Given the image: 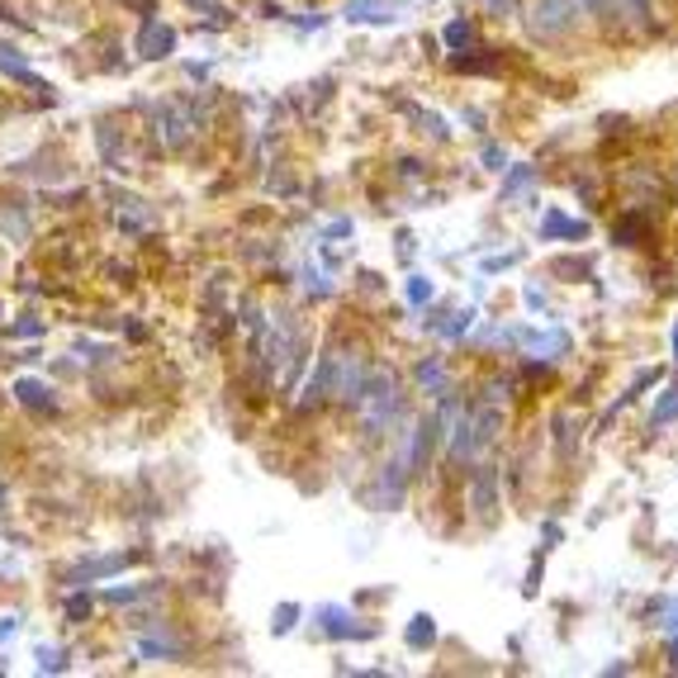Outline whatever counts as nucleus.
I'll return each mask as SVG.
<instances>
[{
    "label": "nucleus",
    "instance_id": "4be33fe9",
    "mask_svg": "<svg viewBox=\"0 0 678 678\" xmlns=\"http://www.w3.org/2000/svg\"><path fill=\"white\" fill-rule=\"evenodd\" d=\"M631 14L640 24H650V0H631Z\"/></svg>",
    "mask_w": 678,
    "mask_h": 678
},
{
    "label": "nucleus",
    "instance_id": "9b49d317",
    "mask_svg": "<svg viewBox=\"0 0 678 678\" xmlns=\"http://www.w3.org/2000/svg\"><path fill=\"white\" fill-rule=\"evenodd\" d=\"M475 503H479V512L493 508V470H489V466L479 470V479H475Z\"/></svg>",
    "mask_w": 678,
    "mask_h": 678
},
{
    "label": "nucleus",
    "instance_id": "1a4fd4ad",
    "mask_svg": "<svg viewBox=\"0 0 678 678\" xmlns=\"http://www.w3.org/2000/svg\"><path fill=\"white\" fill-rule=\"evenodd\" d=\"M432 640H437V621L427 617V612H418V617H413V627H408V646H413V650H427Z\"/></svg>",
    "mask_w": 678,
    "mask_h": 678
},
{
    "label": "nucleus",
    "instance_id": "f3484780",
    "mask_svg": "<svg viewBox=\"0 0 678 678\" xmlns=\"http://www.w3.org/2000/svg\"><path fill=\"white\" fill-rule=\"evenodd\" d=\"M432 295H437V290H432V280H427V276H413V280H408V299H413V305H427Z\"/></svg>",
    "mask_w": 678,
    "mask_h": 678
},
{
    "label": "nucleus",
    "instance_id": "6ab92c4d",
    "mask_svg": "<svg viewBox=\"0 0 678 678\" xmlns=\"http://www.w3.org/2000/svg\"><path fill=\"white\" fill-rule=\"evenodd\" d=\"M579 10H594V14H602V20H612V10H617V0H575Z\"/></svg>",
    "mask_w": 678,
    "mask_h": 678
},
{
    "label": "nucleus",
    "instance_id": "20e7f679",
    "mask_svg": "<svg viewBox=\"0 0 678 678\" xmlns=\"http://www.w3.org/2000/svg\"><path fill=\"white\" fill-rule=\"evenodd\" d=\"M14 399H20L29 413H52V408H58V399H52V389L43 380H14Z\"/></svg>",
    "mask_w": 678,
    "mask_h": 678
},
{
    "label": "nucleus",
    "instance_id": "aec40b11",
    "mask_svg": "<svg viewBox=\"0 0 678 678\" xmlns=\"http://www.w3.org/2000/svg\"><path fill=\"white\" fill-rule=\"evenodd\" d=\"M14 631H20V617H0V646L14 640Z\"/></svg>",
    "mask_w": 678,
    "mask_h": 678
},
{
    "label": "nucleus",
    "instance_id": "b1692460",
    "mask_svg": "<svg viewBox=\"0 0 678 678\" xmlns=\"http://www.w3.org/2000/svg\"><path fill=\"white\" fill-rule=\"evenodd\" d=\"M0 508H6V485H0Z\"/></svg>",
    "mask_w": 678,
    "mask_h": 678
},
{
    "label": "nucleus",
    "instance_id": "f8f14e48",
    "mask_svg": "<svg viewBox=\"0 0 678 678\" xmlns=\"http://www.w3.org/2000/svg\"><path fill=\"white\" fill-rule=\"evenodd\" d=\"M531 181H537V171H531V167H512V176L503 181V200H512V195H522Z\"/></svg>",
    "mask_w": 678,
    "mask_h": 678
},
{
    "label": "nucleus",
    "instance_id": "ddd939ff",
    "mask_svg": "<svg viewBox=\"0 0 678 678\" xmlns=\"http://www.w3.org/2000/svg\"><path fill=\"white\" fill-rule=\"evenodd\" d=\"M67 669V655L58 646H39V674H62Z\"/></svg>",
    "mask_w": 678,
    "mask_h": 678
},
{
    "label": "nucleus",
    "instance_id": "2eb2a0df",
    "mask_svg": "<svg viewBox=\"0 0 678 678\" xmlns=\"http://www.w3.org/2000/svg\"><path fill=\"white\" fill-rule=\"evenodd\" d=\"M446 43H451V48H470V43H475V29H470L466 20L446 24Z\"/></svg>",
    "mask_w": 678,
    "mask_h": 678
},
{
    "label": "nucleus",
    "instance_id": "f257e3e1",
    "mask_svg": "<svg viewBox=\"0 0 678 678\" xmlns=\"http://www.w3.org/2000/svg\"><path fill=\"white\" fill-rule=\"evenodd\" d=\"M527 24H531L537 39H565V33L579 24V6L575 0H537Z\"/></svg>",
    "mask_w": 678,
    "mask_h": 678
},
{
    "label": "nucleus",
    "instance_id": "a211bd4d",
    "mask_svg": "<svg viewBox=\"0 0 678 678\" xmlns=\"http://www.w3.org/2000/svg\"><path fill=\"white\" fill-rule=\"evenodd\" d=\"M295 617H299V608H295V602H285V608L276 612V621H271V627H276V636H285V631H290V627H295Z\"/></svg>",
    "mask_w": 678,
    "mask_h": 678
},
{
    "label": "nucleus",
    "instance_id": "f03ea898",
    "mask_svg": "<svg viewBox=\"0 0 678 678\" xmlns=\"http://www.w3.org/2000/svg\"><path fill=\"white\" fill-rule=\"evenodd\" d=\"M408 493V470L403 460H395V466H380V475H375V489L366 493L370 508H399Z\"/></svg>",
    "mask_w": 678,
    "mask_h": 678
},
{
    "label": "nucleus",
    "instance_id": "6e6552de",
    "mask_svg": "<svg viewBox=\"0 0 678 678\" xmlns=\"http://www.w3.org/2000/svg\"><path fill=\"white\" fill-rule=\"evenodd\" d=\"M646 228H650V223H646V213H627V219H621V223L612 228V238H617L621 247H636L640 238H646Z\"/></svg>",
    "mask_w": 678,
    "mask_h": 678
},
{
    "label": "nucleus",
    "instance_id": "39448f33",
    "mask_svg": "<svg viewBox=\"0 0 678 678\" xmlns=\"http://www.w3.org/2000/svg\"><path fill=\"white\" fill-rule=\"evenodd\" d=\"M385 10V0H347V20L351 24H389V14H380Z\"/></svg>",
    "mask_w": 678,
    "mask_h": 678
},
{
    "label": "nucleus",
    "instance_id": "dca6fc26",
    "mask_svg": "<svg viewBox=\"0 0 678 678\" xmlns=\"http://www.w3.org/2000/svg\"><path fill=\"white\" fill-rule=\"evenodd\" d=\"M86 617H91V598H81V594L67 598V621H71V627H81Z\"/></svg>",
    "mask_w": 678,
    "mask_h": 678
},
{
    "label": "nucleus",
    "instance_id": "7ed1b4c3",
    "mask_svg": "<svg viewBox=\"0 0 678 678\" xmlns=\"http://www.w3.org/2000/svg\"><path fill=\"white\" fill-rule=\"evenodd\" d=\"M133 48L142 52V58H171V52H176V29L162 24L157 14H148L142 29H138V39H133Z\"/></svg>",
    "mask_w": 678,
    "mask_h": 678
},
{
    "label": "nucleus",
    "instance_id": "5701e85b",
    "mask_svg": "<svg viewBox=\"0 0 678 678\" xmlns=\"http://www.w3.org/2000/svg\"><path fill=\"white\" fill-rule=\"evenodd\" d=\"M674 356H678V323H674Z\"/></svg>",
    "mask_w": 678,
    "mask_h": 678
},
{
    "label": "nucleus",
    "instance_id": "0eeeda50",
    "mask_svg": "<svg viewBox=\"0 0 678 678\" xmlns=\"http://www.w3.org/2000/svg\"><path fill=\"white\" fill-rule=\"evenodd\" d=\"M541 233H546V238H584V233H588V223H575V219H565V213L550 209Z\"/></svg>",
    "mask_w": 678,
    "mask_h": 678
},
{
    "label": "nucleus",
    "instance_id": "423d86ee",
    "mask_svg": "<svg viewBox=\"0 0 678 678\" xmlns=\"http://www.w3.org/2000/svg\"><path fill=\"white\" fill-rule=\"evenodd\" d=\"M318 617H323V631L328 636H370V627H356V617L347 621L342 608H318Z\"/></svg>",
    "mask_w": 678,
    "mask_h": 678
},
{
    "label": "nucleus",
    "instance_id": "9d476101",
    "mask_svg": "<svg viewBox=\"0 0 678 678\" xmlns=\"http://www.w3.org/2000/svg\"><path fill=\"white\" fill-rule=\"evenodd\" d=\"M418 385L427 389V395L441 399V395H446V370H441V361H422V366H418Z\"/></svg>",
    "mask_w": 678,
    "mask_h": 678
},
{
    "label": "nucleus",
    "instance_id": "412c9836",
    "mask_svg": "<svg viewBox=\"0 0 678 678\" xmlns=\"http://www.w3.org/2000/svg\"><path fill=\"white\" fill-rule=\"evenodd\" d=\"M485 162H489V167L498 171V167H503V162H508V157H503V148H493V142H489V148H485Z\"/></svg>",
    "mask_w": 678,
    "mask_h": 678
},
{
    "label": "nucleus",
    "instance_id": "4468645a",
    "mask_svg": "<svg viewBox=\"0 0 678 678\" xmlns=\"http://www.w3.org/2000/svg\"><path fill=\"white\" fill-rule=\"evenodd\" d=\"M674 413H678V389H665V399H659V403H655V413H650V422L659 427V422H669Z\"/></svg>",
    "mask_w": 678,
    "mask_h": 678
}]
</instances>
